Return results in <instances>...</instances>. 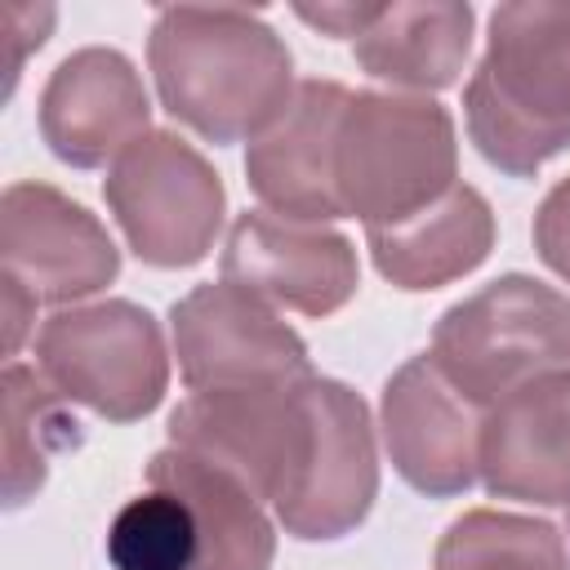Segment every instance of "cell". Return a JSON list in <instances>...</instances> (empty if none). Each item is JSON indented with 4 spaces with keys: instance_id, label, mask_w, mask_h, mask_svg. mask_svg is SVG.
Listing matches in <instances>:
<instances>
[{
    "instance_id": "8",
    "label": "cell",
    "mask_w": 570,
    "mask_h": 570,
    "mask_svg": "<svg viewBox=\"0 0 570 570\" xmlns=\"http://www.w3.org/2000/svg\"><path fill=\"white\" fill-rule=\"evenodd\" d=\"M0 263L36 303L76 307L116 281L120 249L80 200L22 178L0 196Z\"/></svg>"
},
{
    "instance_id": "22",
    "label": "cell",
    "mask_w": 570,
    "mask_h": 570,
    "mask_svg": "<svg viewBox=\"0 0 570 570\" xmlns=\"http://www.w3.org/2000/svg\"><path fill=\"white\" fill-rule=\"evenodd\" d=\"M534 249L570 285V174L543 196L534 214Z\"/></svg>"
},
{
    "instance_id": "14",
    "label": "cell",
    "mask_w": 570,
    "mask_h": 570,
    "mask_svg": "<svg viewBox=\"0 0 570 570\" xmlns=\"http://www.w3.org/2000/svg\"><path fill=\"white\" fill-rule=\"evenodd\" d=\"M476 472L494 499L570 508V370L543 374L481 414Z\"/></svg>"
},
{
    "instance_id": "17",
    "label": "cell",
    "mask_w": 570,
    "mask_h": 570,
    "mask_svg": "<svg viewBox=\"0 0 570 570\" xmlns=\"http://www.w3.org/2000/svg\"><path fill=\"white\" fill-rule=\"evenodd\" d=\"M472 4L459 0L383 4V13L352 40V53L365 76L428 98L459 85L472 53Z\"/></svg>"
},
{
    "instance_id": "3",
    "label": "cell",
    "mask_w": 570,
    "mask_h": 570,
    "mask_svg": "<svg viewBox=\"0 0 570 570\" xmlns=\"http://www.w3.org/2000/svg\"><path fill=\"white\" fill-rule=\"evenodd\" d=\"M459 183V138L441 102L423 94L361 89L347 98L334 142V187L347 218L396 227Z\"/></svg>"
},
{
    "instance_id": "21",
    "label": "cell",
    "mask_w": 570,
    "mask_h": 570,
    "mask_svg": "<svg viewBox=\"0 0 570 570\" xmlns=\"http://www.w3.org/2000/svg\"><path fill=\"white\" fill-rule=\"evenodd\" d=\"M49 27H53V9L49 4H4L0 9V36H4V80L13 94L18 76H22V62L31 49H40L49 40Z\"/></svg>"
},
{
    "instance_id": "5",
    "label": "cell",
    "mask_w": 570,
    "mask_h": 570,
    "mask_svg": "<svg viewBox=\"0 0 570 570\" xmlns=\"http://www.w3.org/2000/svg\"><path fill=\"white\" fill-rule=\"evenodd\" d=\"M36 370L62 401L107 423L147 419L169 387V352L147 307L129 298L58 307L36 334Z\"/></svg>"
},
{
    "instance_id": "18",
    "label": "cell",
    "mask_w": 570,
    "mask_h": 570,
    "mask_svg": "<svg viewBox=\"0 0 570 570\" xmlns=\"http://www.w3.org/2000/svg\"><path fill=\"white\" fill-rule=\"evenodd\" d=\"M0 405H4V503L22 508L40 485L67 445H76V419L67 414V401L58 387L36 370L9 361L0 374Z\"/></svg>"
},
{
    "instance_id": "10",
    "label": "cell",
    "mask_w": 570,
    "mask_h": 570,
    "mask_svg": "<svg viewBox=\"0 0 570 570\" xmlns=\"http://www.w3.org/2000/svg\"><path fill=\"white\" fill-rule=\"evenodd\" d=\"M379 432L396 476L428 499H454L481 476V410L445 383L428 352L383 383Z\"/></svg>"
},
{
    "instance_id": "13",
    "label": "cell",
    "mask_w": 570,
    "mask_h": 570,
    "mask_svg": "<svg viewBox=\"0 0 570 570\" xmlns=\"http://www.w3.org/2000/svg\"><path fill=\"white\" fill-rule=\"evenodd\" d=\"M352 89L338 80H303L289 107L245 151V183L267 214L289 223L343 218L334 187V142Z\"/></svg>"
},
{
    "instance_id": "6",
    "label": "cell",
    "mask_w": 570,
    "mask_h": 570,
    "mask_svg": "<svg viewBox=\"0 0 570 570\" xmlns=\"http://www.w3.org/2000/svg\"><path fill=\"white\" fill-rule=\"evenodd\" d=\"M102 196L129 249L165 272L196 267L214 249L227 214V191L214 165L169 129L142 134L111 160Z\"/></svg>"
},
{
    "instance_id": "24",
    "label": "cell",
    "mask_w": 570,
    "mask_h": 570,
    "mask_svg": "<svg viewBox=\"0 0 570 570\" xmlns=\"http://www.w3.org/2000/svg\"><path fill=\"white\" fill-rule=\"evenodd\" d=\"M0 321H4V352L13 356V352L22 347L31 321H36V298H31L27 285H18V281L4 276V272H0Z\"/></svg>"
},
{
    "instance_id": "11",
    "label": "cell",
    "mask_w": 570,
    "mask_h": 570,
    "mask_svg": "<svg viewBox=\"0 0 570 570\" xmlns=\"http://www.w3.org/2000/svg\"><path fill=\"white\" fill-rule=\"evenodd\" d=\"M142 134H151V102L138 67L120 49L67 53L40 94V138L71 169H98L120 160Z\"/></svg>"
},
{
    "instance_id": "23",
    "label": "cell",
    "mask_w": 570,
    "mask_h": 570,
    "mask_svg": "<svg viewBox=\"0 0 570 570\" xmlns=\"http://www.w3.org/2000/svg\"><path fill=\"white\" fill-rule=\"evenodd\" d=\"M294 13L307 22V27H316V31H325V36H347V40H356L379 13H383V4H294Z\"/></svg>"
},
{
    "instance_id": "16",
    "label": "cell",
    "mask_w": 570,
    "mask_h": 570,
    "mask_svg": "<svg viewBox=\"0 0 570 570\" xmlns=\"http://www.w3.org/2000/svg\"><path fill=\"white\" fill-rule=\"evenodd\" d=\"M365 245L379 276L396 289H441L490 258L494 209L476 187L454 183L423 214L396 227H365Z\"/></svg>"
},
{
    "instance_id": "25",
    "label": "cell",
    "mask_w": 570,
    "mask_h": 570,
    "mask_svg": "<svg viewBox=\"0 0 570 570\" xmlns=\"http://www.w3.org/2000/svg\"><path fill=\"white\" fill-rule=\"evenodd\" d=\"M566 525H570V521H566Z\"/></svg>"
},
{
    "instance_id": "20",
    "label": "cell",
    "mask_w": 570,
    "mask_h": 570,
    "mask_svg": "<svg viewBox=\"0 0 570 570\" xmlns=\"http://www.w3.org/2000/svg\"><path fill=\"white\" fill-rule=\"evenodd\" d=\"M196 548V517L165 485H147L129 499L107 530V557L116 570H191Z\"/></svg>"
},
{
    "instance_id": "2",
    "label": "cell",
    "mask_w": 570,
    "mask_h": 570,
    "mask_svg": "<svg viewBox=\"0 0 570 570\" xmlns=\"http://www.w3.org/2000/svg\"><path fill=\"white\" fill-rule=\"evenodd\" d=\"M463 116L476 151L508 178H534L570 151V4L517 0L490 13Z\"/></svg>"
},
{
    "instance_id": "7",
    "label": "cell",
    "mask_w": 570,
    "mask_h": 570,
    "mask_svg": "<svg viewBox=\"0 0 570 570\" xmlns=\"http://www.w3.org/2000/svg\"><path fill=\"white\" fill-rule=\"evenodd\" d=\"M187 392H254L312 379L307 343L258 294L209 281L169 307Z\"/></svg>"
},
{
    "instance_id": "19",
    "label": "cell",
    "mask_w": 570,
    "mask_h": 570,
    "mask_svg": "<svg viewBox=\"0 0 570 570\" xmlns=\"http://www.w3.org/2000/svg\"><path fill=\"white\" fill-rule=\"evenodd\" d=\"M432 570H570V557L552 521L472 508L445 525Z\"/></svg>"
},
{
    "instance_id": "4",
    "label": "cell",
    "mask_w": 570,
    "mask_h": 570,
    "mask_svg": "<svg viewBox=\"0 0 570 570\" xmlns=\"http://www.w3.org/2000/svg\"><path fill=\"white\" fill-rule=\"evenodd\" d=\"M428 356L485 414L508 392L570 370V294L508 272L441 312Z\"/></svg>"
},
{
    "instance_id": "12",
    "label": "cell",
    "mask_w": 570,
    "mask_h": 570,
    "mask_svg": "<svg viewBox=\"0 0 570 570\" xmlns=\"http://www.w3.org/2000/svg\"><path fill=\"white\" fill-rule=\"evenodd\" d=\"M316 401V445L307 472L289 503L276 512L281 530L303 543H330L352 534L379 494V454L374 423L365 401L338 379H312Z\"/></svg>"
},
{
    "instance_id": "15",
    "label": "cell",
    "mask_w": 570,
    "mask_h": 570,
    "mask_svg": "<svg viewBox=\"0 0 570 570\" xmlns=\"http://www.w3.org/2000/svg\"><path fill=\"white\" fill-rule=\"evenodd\" d=\"M147 485L174 490L196 517V566L191 570H272L276 530L263 499L223 463L165 445L147 463Z\"/></svg>"
},
{
    "instance_id": "9",
    "label": "cell",
    "mask_w": 570,
    "mask_h": 570,
    "mask_svg": "<svg viewBox=\"0 0 570 570\" xmlns=\"http://www.w3.org/2000/svg\"><path fill=\"white\" fill-rule=\"evenodd\" d=\"M223 281L272 307L330 316L352 303L361 263L356 245L325 223H289L267 209H245L223 245Z\"/></svg>"
},
{
    "instance_id": "1",
    "label": "cell",
    "mask_w": 570,
    "mask_h": 570,
    "mask_svg": "<svg viewBox=\"0 0 570 570\" xmlns=\"http://www.w3.org/2000/svg\"><path fill=\"white\" fill-rule=\"evenodd\" d=\"M160 107L214 147L258 138L294 98L285 40L236 4H165L147 36Z\"/></svg>"
}]
</instances>
